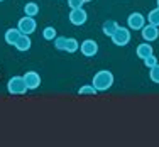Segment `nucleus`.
Listing matches in <instances>:
<instances>
[{
	"mask_svg": "<svg viewBox=\"0 0 159 147\" xmlns=\"http://www.w3.org/2000/svg\"><path fill=\"white\" fill-rule=\"evenodd\" d=\"M113 73L108 69H100L95 73V76H93V81L92 85L97 88V91H107V90L112 88L113 85Z\"/></svg>",
	"mask_w": 159,
	"mask_h": 147,
	"instance_id": "nucleus-1",
	"label": "nucleus"
},
{
	"mask_svg": "<svg viewBox=\"0 0 159 147\" xmlns=\"http://www.w3.org/2000/svg\"><path fill=\"white\" fill-rule=\"evenodd\" d=\"M7 91H9L10 95H24L29 90H27V85H25V81L22 76H12L7 81Z\"/></svg>",
	"mask_w": 159,
	"mask_h": 147,
	"instance_id": "nucleus-2",
	"label": "nucleus"
},
{
	"mask_svg": "<svg viewBox=\"0 0 159 147\" xmlns=\"http://www.w3.org/2000/svg\"><path fill=\"white\" fill-rule=\"evenodd\" d=\"M112 42L115 44V46H127L129 42H130V29L129 27H122V25H119V27L115 29V32L110 36Z\"/></svg>",
	"mask_w": 159,
	"mask_h": 147,
	"instance_id": "nucleus-3",
	"label": "nucleus"
},
{
	"mask_svg": "<svg viewBox=\"0 0 159 147\" xmlns=\"http://www.w3.org/2000/svg\"><path fill=\"white\" fill-rule=\"evenodd\" d=\"M36 27H37L36 19L29 16H24L17 22V29L20 31V34H25V36H31L32 32H36Z\"/></svg>",
	"mask_w": 159,
	"mask_h": 147,
	"instance_id": "nucleus-4",
	"label": "nucleus"
},
{
	"mask_svg": "<svg viewBox=\"0 0 159 147\" xmlns=\"http://www.w3.org/2000/svg\"><path fill=\"white\" fill-rule=\"evenodd\" d=\"M144 25H146V17L141 12H132L127 17V27L130 31H141Z\"/></svg>",
	"mask_w": 159,
	"mask_h": 147,
	"instance_id": "nucleus-5",
	"label": "nucleus"
},
{
	"mask_svg": "<svg viewBox=\"0 0 159 147\" xmlns=\"http://www.w3.org/2000/svg\"><path fill=\"white\" fill-rule=\"evenodd\" d=\"M70 22L73 25H83V24H86V20H88V14H86V10L83 9V7H80V9H71V12H70Z\"/></svg>",
	"mask_w": 159,
	"mask_h": 147,
	"instance_id": "nucleus-6",
	"label": "nucleus"
},
{
	"mask_svg": "<svg viewBox=\"0 0 159 147\" xmlns=\"http://www.w3.org/2000/svg\"><path fill=\"white\" fill-rule=\"evenodd\" d=\"M80 52H81L85 58H93V56H97V52H98V44H97V41H93V39H85L81 44H80Z\"/></svg>",
	"mask_w": 159,
	"mask_h": 147,
	"instance_id": "nucleus-7",
	"label": "nucleus"
},
{
	"mask_svg": "<svg viewBox=\"0 0 159 147\" xmlns=\"http://www.w3.org/2000/svg\"><path fill=\"white\" fill-rule=\"evenodd\" d=\"M141 36H142V39L146 41V42H152V41H156L159 37V27L147 22V24L141 29Z\"/></svg>",
	"mask_w": 159,
	"mask_h": 147,
	"instance_id": "nucleus-8",
	"label": "nucleus"
},
{
	"mask_svg": "<svg viewBox=\"0 0 159 147\" xmlns=\"http://www.w3.org/2000/svg\"><path fill=\"white\" fill-rule=\"evenodd\" d=\"M22 78L27 85V90H37L41 86V76L37 71H25V74Z\"/></svg>",
	"mask_w": 159,
	"mask_h": 147,
	"instance_id": "nucleus-9",
	"label": "nucleus"
},
{
	"mask_svg": "<svg viewBox=\"0 0 159 147\" xmlns=\"http://www.w3.org/2000/svg\"><path fill=\"white\" fill-rule=\"evenodd\" d=\"M22 34L19 31L17 27H12V29H7L5 31V36H3V39H5V42L9 44V46H16V42L19 41V37H20Z\"/></svg>",
	"mask_w": 159,
	"mask_h": 147,
	"instance_id": "nucleus-10",
	"label": "nucleus"
},
{
	"mask_svg": "<svg viewBox=\"0 0 159 147\" xmlns=\"http://www.w3.org/2000/svg\"><path fill=\"white\" fill-rule=\"evenodd\" d=\"M135 54H137V58L146 59L147 56L154 54V49H152V46H151V42H146V41H144L142 44H139V46H137V49H135Z\"/></svg>",
	"mask_w": 159,
	"mask_h": 147,
	"instance_id": "nucleus-11",
	"label": "nucleus"
},
{
	"mask_svg": "<svg viewBox=\"0 0 159 147\" xmlns=\"http://www.w3.org/2000/svg\"><path fill=\"white\" fill-rule=\"evenodd\" d=\"M32 46V41H31V36H25V34H22L20 37H19V41L16 42V47L17 51H20V52H25V51H29Z\"/></svg>",
	"mask_w": 159,
	"mask_h": 147,
	"instance_id": "nucleus-12",
	"label": "nucleus"
},
{
	"mask_svg": "<svg viewBox=\"0 0 159 147\" xmlns=\"http://www.w3.org/2000/svg\"><path fill=\"white\" fill-rule=\"evenodd\" d=\"M24 14L29 17H36L39 14V3L37 2H27L24 5Z\"/></svg>",
	"mask_w": 159,
	"mask_h": 147,
	"instance_id": "nucleus-13",
	"label": "nucleus"
},
{
	"mask_svg": "<svg viewBox=\"0 0 159 147\" xmlns=\"http://www.w3.org/2000/svg\"><path fill=\"white\" fill-rule=\"evenodd\" d=\"M119 27V24H117L115 20H107V22H103V25H102V31H103L105 36H108L110 37L113 32H115V29Z\"/></svg>",
	"mask_w": 159,
	"mask_h": 147,
	"instance_id": "nucleus-14",
	"label": "nucleus"
},
{
	"mask_svg": "<svg viewBox=\"0 0 159 147\" xmlns=\"http://www.w3.org/2000/svg\"><path fill=\"white\" fill-rule=\"evenodd\" d=\"M43 37L46 41H54L56 37H58V32H56V29L52 27V25H48V27L43 29Z\"/></svg>",
	"mask_w": 159,
	"mask_h": 147,
	"instance_id": "nucleus-15",
	"label": "nucleus"
},
{
	"mask_svg": "<svg viewBox=\"0 0 159 147\" xmlns=\"http://www.w3.org/2000/svg\"><path fill=\"white\" fill-rule=\"evenodd\" d=\"M147 22L159 27V7H156V9H152L149 12V16H147Z\"/></svg>",
	"mask_w": 159,
	"mask_h": 147,
	"instance_id": "nucleus-16",
	"label": "nucleus"
},
{
	"mask_svg": "<svg viewBox=\"0 0 159 147\" xmlns=\"http://www.w3.org/2000/svg\"><path fill=\"white\" fill-rule=\"evenodd\" d=\"M80 49V42L75 37H68L66 41V52H76Z\"/></svg>",
	"mask_w": 159,
	"mask_h": 147,
	"instance_id": "nucleus-17",
	"label": "nucleus"
},
{
	"mask_svg": "<svg viewBox=\"0 0 159 147\" xmlns=\"http://www.w3.org/2000/svg\"><path fill=\"white\" fill-rule=\"evenodd\" d=\"M66 41H68V37L58 36L54 41H52V44H54V47L58 49V51H66Z\"/></svg>",
	"mask_w": 159,
	"mask_h": 147,
	"instance_id": "nucleus-18",
	"label": "nucleus"
},
{
	"mask_svg": "<svg viewBox=\"0 0 159 147\" xmlns=\"http://www.w3.org/2000/svg\"><path fill=\"white\" fill-rule=\"evenodd\" d=\"M95 93H98V91L93 85H83L81 88L78 90V95H95Z\"/></svg>",
	"mask_w": 159,
	"mask_h": 147,
	"instance_id": "nucleus-19",
	"label": "nucleus"
},
{
	"mask_svg": "<svg viewBox=\"0 0 159 147\" xmlns=\"http://www.w3.org/2000/svg\"><path fill=\"white\" fill-rule=\"evenodd\" d=\"M149 78L152 83H156V85H159V63L154 68H151L149 69Z\"/></svg>",
	"mask_w": 159,
	"mask_h": 147,
	"instance_id": "nucleus-20",
	"label": "nucleus"
},
{
	"mask_svg": "<svg viewBox=\"0 0 159 147\" xmlns=\"http://www.w3.org/2000/svg\"><path fill=\"white\" fill-rule=\"evenodd\" d=\"M142 61H144V66H146L147 69H151V68H154V66H156L157 63H159V61H157V58H156L154 54L147 56V58H146V59H142Z\"/></svg>",
	"mask_w": 159,
	"mask_h": 147,
	"instance_id": "nucleus-21",
	"label": "nucleus"
},
{
	"mask_svg": "<svg viewBox=\"0 0 159 147\" xmlns=\"http://www.w3.org/2000/svg\"><path fill=\"white\" fill-rule=\"evenodd\" d=\"M85 2L86 0H68V5H70L71 9H80V7H83Z\"/></svg>",
	"mask_w": 159,
	"mask_h": 147,
	"instance_id": "nucleus-22",
	"label": "nucleus"
},
{
	"mask_svg": "<svg viewBox=\"0 0 159 147\" xmlns=\"http://www.w3.org/2000/svg\"><path fill=\"white\" fill-rule=\"evenodd\" d=\"M157 7H159V0H157Z\"/></svg>",
	"mask_w": 159,
	"mask_h": 147,
	"instance_id": "nucleus-23",
	"label": "nucleus"
},
{
	"mask_svg": "<svg viewBox=\"0 0 159 147\" xmlns=\"http://www.w3.org/2000/svg\"><path fill=\"white\" fill-rule=\"evenodd\" d=\"M86 2H90V0H86Z\"/></svg>",
	"mask_w": 159,
	"mask_h": 147,
	"instance_id": "nucleus-24",
	"label": "nucleus"
},
{
	"mask_svg": "<svg viewBox=\"0 0 159 147\" xmlns=\"http://www.w3.org/2000/svg\"><path fill=\"white\" fill-rule=\"evenodd\" d=\"M0 2H3V0H0Z\"/></svg>",
	"mask_w": 159,
	"mask_h": 147,
	"instance_id": "nucleus-25",
	"label": "nucleus"
}]
</instances>
